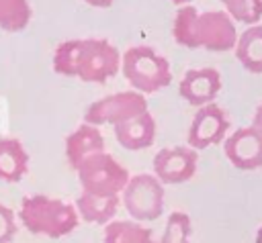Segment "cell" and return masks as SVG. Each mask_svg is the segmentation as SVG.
<instances>
[{
    "instance_id": "4fadbf2b",
    "label": "cell",
    "mask_w": 262,
    "mask_h": 243,
    "mask_svg": "<svg viewBox=\"0 0 262 243\" xmlns=\"http://www.w3.org/2000/svg\"><path fill=\"white\" fill-rule=\"evenodd\" d=\"M113 129H115V137L119 145L129 151L147 149L156 139V120L149 110L137 116H131L123 123H117L113 125Z\"/></svg>"
},
{
    "instance_id": "7a4b0ae2",
    "label": "cell",
    "mask_w": 262,
    "mask_h": 243,
    "mask_svg": "<svg viewBox=\"0 0 262 243\" xmlns=\"http://www.w3.org/2000/svg\"><path fill=\"white\" fill-rule=\"evenodd\" d=\"M18 218L23 221L25 229L33 235H43L51 239L70 235L80 223L74 204L43 194L25 196L20 202Z\"/></svg>"
},
{
    "instance_id": "e0dca14e",
    "label": "cell",
    "mask_w": 262,
    "mask_h": 243,
    "mask_svg": "<svg viewBox=\"0 0 262 243\" xmlns=\"http://www.w3.org/2000/svg\"><path fill=\"white\" fill-rule=\"evenodd\" d=\"M104 243H156V239L137 221H111L104 227Z\"/></svg>"
},
{
    "instance_id": "8fae6325",
    "label": "cell",
    "mask_w": 262,
    "mask_h": 243,
    "mask_svg": "<svg viewBox=\"0 0 262 243\" xmlns=\"http://www.w3.org/2000/svg\"><path fill=\"white\" fill-rule=\"evenodd\" d=\"M221 90V76L215 67L188 69L178 86V94L192 106L211 104Z\"/></svg>"
},
{
    "instance_id": "9a60e30c",
    "label": "cell",
    "mask_w": 262,
    "mask_h": 243,
    "mask_svg": "<svg viewBox=\"0 0 262 243\" xmlns=\"http://www.w3.org/2000/svg\"><path fill=\"white\" fill-rule=\"evenodd\" d=\"M29 169V153L18 139H0V180L18 182Z\"/></svg>"
},
{
    "instance_id": "277c9868",
    "label": "cell",
    "mask_w": 262,
    "mask_h": 243,
    "mask_svg": "<svg viewBox=\"0 0 262 243\" xmlns=\"http://www.w3.org/2000/svg\"><path fill=\"white\" fill-rule=\"evenodd\" d=\"M82 192L96 196H121L129 182V172L108 153H96L78 165Z\"/></svg>"
},
{
    "instance_id": "7c38bea8",
    "label": "cell",
    "mask_w": 262,
    "mask_h": 243,
    "mask_svg": "<svg viewBox=\"0 0 262 243\" xmlns=\"http://www.w3.org/2000/svg\"><path fill=\"white\" fill-rule=\"evenodd\" d=\"M96 153H104V139L98 127L82 123L66 137V157L74 169Z\"/></svg>"
},
{
    "instance_id": "52a82bcc",
    "label": "cell",
    "mask_w": 262,
    "mask_h": 243,
    "mask_svg": "<svg viewBox=\"0 0 262 243\" xmlns=\"http://www.w3.org/2000/svg\"><path fill=\"white\" fill-rule=\"evenodd\" d=\"M147 110V100L143 94L135 90L115 92L96 102H92L84 114V123L100 127V125H117L131 116H137Z\"/></svg>"
},
{
    "instance_id": "5b68a950",
    "label": "cell",
    "mask_w": 262,
    "mask_h": 243,
    "mask_svg": "<svg viewBox=\"0 0 262 243\" xmlns=\"http://www.w3.org/2000/svg\"><path fill=\"white\" fill-rule=\"evenodd\" d=\"M121 69V53L106 39H80L76 55V78L90 84H102Z\"/></svg>"
},
{
    "instance_id": "2e32d148",
    "label": "cell",
    "mask_w": 262,
    "mask_h": 243,
    "mask_svg": "<svg viewBox=\"0 0 262 243\" xmlns=\"http://www.w3.org/2000/svg\"><path fill=\"white\" fill-rule=\"evenodd\" d=\"M235 57L250 74H262V25L248 27L237 35Z\"/></svg>"
},
{
    "instance_id": "8992f818",
    "label": "cell",
    "mask_w": 262,
    "mask_h": 243,
    "mask_svg": "<svg viewBox=\"0 0 262 243\" xmlns=\"http://www.w3.org/2000/svg\"><path fill=\"white\" fill-rule=\"evenodd\" d=\"M164 184L154 174H137L129 178L121 192V202L131 218L156 221L164 210Z\"/></svg>"
},
{
    "instance_id": "6da1fadb",
    "label": "cell",
    "mask_w": 262,
    "mask_h": 243,
    "mask_svg": "<svg viewBox=\"0 0 262 243\" xmlns=\"http://www.w3.org/2000/svg\"><path fill=\"white\" fill-rule=\"evenodd\" d=\"M172 37L178 45L188 49L229 51L237 43L233 18L225 10L199 12L194 6H178L172 22Z\"/></svg>"
},
{
    "instance_id": "d6986e66",
    "label": "cell",
    "mask_w": 262,
    "mask_h": 243,
    "mask_svg": "<svg viewBox=\"0 0 262 243\" xmlns=\"http://www.w3.org/2000/svg\"><path fill=\"white\" fill-rule=\"evenodd\" d=\"M225 6V12L233 18V22L256 25L262 18V0H219Z\"/></svg>"
},
{
    "instance_id": "ba28073f",
    "label": "cell",
    "mask_w": 262,
    "mask_h": 243,
    "mask_svg": "<svg viewBox=\"0 0 262 243\" xmlns=\"http://www.w3.org/2000/svg\"><path fill=\"white\" fill-rule=\"evenodd\" d=\"M227 129H229V118L225 110L213 102L205 104L192 116V123L188 129V147L199 151V149L217 145L227 135Z\"/></svg>"
},
{
    "instance_id": "30bf717a",
    "label": "cell",
    "mask_w": 262,
    "mask_h": 243,
    "mask_svg": "<svg viewBox=\"0 0 262 243\" xmlns=\"http://www.w3.org/2000/svg\"><path fill=\"white\" fill-rule=\"evenodd\" d=\"M227 159L244 172L262 167V133L256 127H244L231 133L223 143Z\"/></svg>"
},
{
    "instance_id": "cb8c5ba5",
    "label": "cell",
    "mask_w": 262,
    "mask_h": 243,
    "mask_svg": "<svg viewBox=\"0 0 262 243\" xmlns=\"http://www.w3.org/2000/svg\"><path fill=\"white\" fill-rule=\"evenodd\" d=\"M84 2L90 4V6H96V8H106V6L113 4V0H84Z\"/></svg>"
},
{
    "instance_id": "ffe728a7",
    "label": "cell",
    "mask_w": 262,
    "mask_h": 243,
    "mask_svg": "<svg viewBox=\"0 0 262 243\" xmlns=\"http://www.w3.org/2000/svg\"><path fill=\"white\" fill-rule=\"evenodd\" d=\"M190 231H192L190 216L186 212L174 210L166 221L160 243H190Z\"/></svg>"
},
{
    "instance_id": "ac0fdd59",
    "label": "cell",
    "mask_w": 262,
    "mask_h": 243,
    "mask_svg": "<svg viewBox=\"0 0 262 243\" xmlns=\"http://www.w3.org/2000/svg\"><path fill=\"white\" fill-rule=\"evenodd\" d=\"M29 0H0V29L8 33H18L31 22Z\"/></svg>"
},
{
    "instance_id": "603a6c76",
    "label": "cell",
    "mask_w": 262,
    "mask_h": 243,
    "mask_svg": "<svg viewBox=\"0 0 262 243\" xmlns=\"http://www.w3.org/2000/svg\"><path fill=\"white\" fill-rule=\"evenodd\" d=\"M252 127H256L260 133H262V102L258 104L256 112H254V120H252Z\"/></svg>"
},
{
    "instance_id": "44dd1931",
    "label": "cell",
    "mask_w": 262,
    "mask_h": 243,
    "mask_svg": "<svg viewBox=\"0 0 262 243\" xmlns=\"http://www.w3.org/2000/svg\"><path fill=\"white\" fill-rule=\"evenodd\" d=\"M80 49V39H68L59 43L53 51V69L59 76H76V55Z\"/></svg>"
},
{
    "instance_id": "9c48e42d",
    "label": "cell",
    "mask_w": 262,
    "mask_h": 243,
    "mask_svg": "<svg viewBox=\"0 0 262 243\" xmlns=\"http://www.w3.org/2000/svg\"><path fill=\"white\" fill-rule=\"evenodd\" d=\"M199 153L192 147L176 145L156 153L154 157V176L162 184H182L190 180L196 172Z\"/></svg>"
},
{
    "instance_id": "d4e9b609",
    "label": "cell",
    "mask_w": 262,
    "mask_h": 243,
    "mask_svg": "<svg viewBox=\"0 0 262 243\" xmlns=\"http://www.w3.org/2000/svg\"><path fill=\"white\" fill-rule=\"evenodd\" d=\"M254 243H262V227L258 229V233H256V239H254Z\"/></svg>"
},
{
    "instance_id": "484cf974",
    "label": "cell",
    "mask_w": 262,
    "mask_h": 243,
    "mask_svg": "<svg viewBox=\"0 0 262 243\" xmlns=\"http://www.w3.org/2000/svg\"><path fill=\"white\" fill-rule=\"evenodd\" d=\"M172 2H174L176 6H184V4H188L190 0H172Z\"/></svg>"
},
{
    "instance_id": "5bb4252c",
    "label": "cell",
    "mask_w": 262,
    "mask_h": 243,
    "mask_svg": "<svg viewBox=\"0 0 262 243\" xmlns=\"http://www.w3.org/2000/svg\"><path fill=\"white\" fill-rule=\"evenodd\" d=\"M119 196H96V194H88L82 192L76 198V212L82 221L86 223H96V225H108L119 208Z\"/></svg>"
},
{
    "instance_id": "7402d4cb",
    "label": "cell",
    "mask_w": 262,
    "mask_h": 243,
    "mask_svg": "<svg viewBox=\"0 0 262 243\" xmlns=\"http://www.w3.org/2000/svg\"><path fill=\"white\" fill-rule=\"evenodd\" d=\"M16 235V218L14 212L0 204V243H10Z\"/></svg>"
},
{
    "instance_id": "3957f363",
    "label": "cell",
    "mask_w": 262,
    "mask_h": 243,
    "mask_svg": "<svg viewBox=\"0 0 262 243\" xmlns=\"http://www.w3.org/2000/svg\"><path fill=\"white\" fill-rule=\"evenodd\" d=\"M121 71L131 88L143 96L158 92L172 82L168 59L147 45L129 47L121 55Z\"/></svg>"
}]
</instances>
